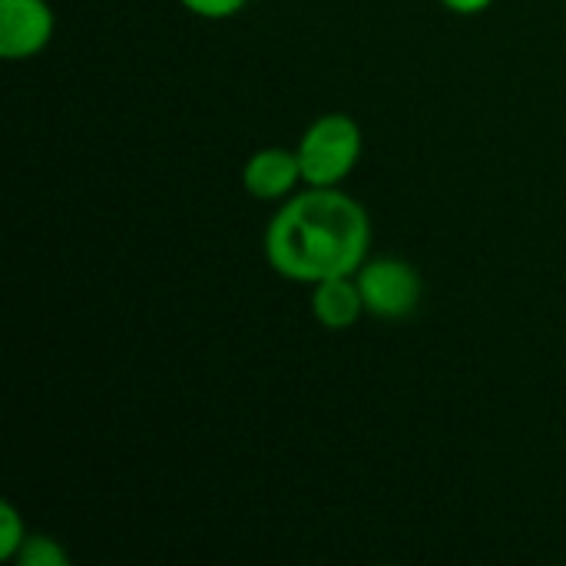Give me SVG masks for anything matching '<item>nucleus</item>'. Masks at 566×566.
Wrapping results in <instances>:
<instances>
[{"instance_id":"7","label":"nucleus","mask_w":566,"mask_h":566,"mask_svg":"<svg viewBox=\"0 0 566 566\" xmlns=\"http://www.w3.org/2000/svg\"><path fill=\"white\" fill-rule=\"evenodd\" d=\"M13 564L20 566H70V554L63 551V544L50 534H27L20 554Z\"/></svg>"},{"instance_id":"6","label":"nucleus","mask_w":566,"mask_h":566,"mask_svg":"<svg viewBox=\"0 0 566 566\" xmlns=\"http://www.w3.org/2000/svg\"><path fill=\"white\" fill-rule=\"evenodd\" d=\"M308 308H312V318L328 332H348L368 315L355 275H338V279H325L312 285Z\"/></svg>"},{"instance_id":"9","label":"nucleus","mask_w":566,"mask_h":566,"mask_svg":"<svg viewBox=\"0 0 566 566\" xmlns=\"http://www.w3.org/2000/svg\"><path fill=\"white\" fill-rule=\"evenodd\" d=\"M186 13H192V17H199V20H212V23H219V20H232V17H239L245 7H249V0H176Z\"/></svg>"},{"instance_id":"1","label":"nucleus","mask_w":566,"mask_h":566,"mask_svg":"<svg viewBox=\"0 0 566 566\" xmlns=\"http://www.w3.org/2000/svg\"><path fill=\"white\" fill-rule=\"evenodd\" d=\"M265 262L295 285L355 275L371 249L368 209L342 186H305L265 226Z\"/></svg>"},{"instance_id":"2","label":"nucleus","mask_w":566,"mask_h":566,"mask_svg":"<svg viewBox=\"0 0 566 566\" xmlns=\"http://www.w3.org/2000/svg\"><path fill=\"white\" fill-rule=\"evenodd\" d=\"M365 149V133L348 113H322L315 116L298 143V166L305 186H342L358 169Z\"/></svg>"},{"instance_id":"3","label":"nucleus","mask_w":566,"mask_h":566,"mask_svg":"<svg viewBox=\"0 0 566 566\" xmlns=\"http://www.w3.org/2000/svg\"><path fill=\"white\" fill-rule=\"evenodd\" d=\"M355 282L365 298V312L381 322H401L418 312L424 298L421 272L398 255H368L365 265L355 272Z\"/></svg>"},{"instance_id":"5","label":"nucleus","mask_w":566,"mask_h":566,"mask_svg":"<svg viewBox=\"0 0 566 566\" xmlns=\"http://www.w3.org/2000/svg\"><path fill=\"white\" fill-rule=\"evenodd\" d=\"M305 186L295 146H262L242 166V189L255 202H285Z\"/></svg>"},{"instance_id":"8","label":"nucleus","mask_w":566,"mask_h":566,"mask_svg":"<svg viewBox=\"0 0 566 566\" xmlns=\"http://www.w3.org/2000/svg\"><path fill=\"white\" fill-rule=\"evenodd\" d=\"M27 524H23V517H20V511L10 504V501H3L0 504V560H17V554H20V547H23V541H27Z\"/></svg>"},{"instance_id":"10","label":"nucleus","mask_w":566,"mask_h":566,"mask_svg":"<svg viewBox=\"0 0 566 566\" xmlns=\"http://www.w3.org/2000/svg\"><path fill=\"white\" fill-rule=\"evenodd\" d=\"M438 3L444 10L458 13V17H478V13H484V10L494 7V0H438Z\"/></svg>"},{"instance_id":"4","label":"nucleus","mask_w":566,"mask_h":566,"mask_svg":"<svg viewBox=\"0 0 566 566\" xmlns=\"http://www.w3.org/2000/svg\"><path fill=\"white\" fill-rule=\"evenodd\" d=\"M56 30V13L46 0H0V56L33 60Z\"/></svg>"}]
</instances>
